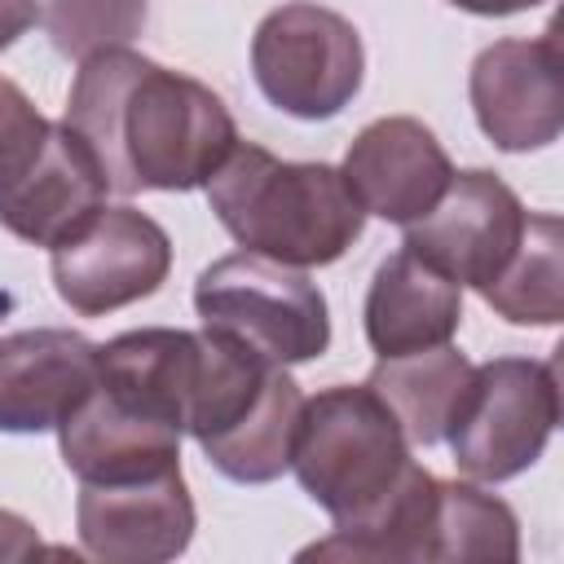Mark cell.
Instances as JSON below:
<instances>
[{"label":"cell","instance_id":"cell-1","mask_svg":"<svg viewBox=\"0 0 564 564\" xmlns=\"http://www.w3.org/2000/svg\"><path fill=\"white\" fill-rule=\"evenodd\" d=\"M66 123L88 141L115 194L198 189L238 145L229 106L203 79L132 48L79 62Z\"/></svg>","mask_w":564,"mask_h":564},{"label":"cell","instance_id":"cell-2","mask_svg":"<svg viewBox=\"0 0 564 564\" xmlns=\"http://www.w3.org/2000/svg\"><path fill=\"white\" fill-rule=\"evenodd\" d=\"M203 189L242 251L291 269L335 264L366 229V212L339 167L291 163L256 141H238Z\"/></svg>","mask_w":564,"mask_h":564},{"label":"cell","instance_id":"cell-3","mask_svg":"<svg viewBox=\"0 0 564 564\" xmlns=\"http://www.w3.org/2000/svg\"><path fill=\"white\" fill-rule=\"evenodd\" d=\"M410 463V441L370 383H335L304 397L291 471L335 529L361 524Z\"/></svg>","mask_w":564,"mask_h":564},{"label":"cell","instance_id":"cell-4","mask_svg":"<svg viewBox=\"0 0 564 564\" xmlns=\"http://www.w3.org/2000/svg\"><path fill=\"white\" fill-rule=\"evenodd\" d=\"M194 308L207 330L247 344L251 352L300 366L330 348V308L304 269L256 251H234L207 264L194 282Z\"/></svg>","mask_w":564,"mask_h":564},{"label":"cell","instance_id":"cell-5","mask_svg":"<svg viewBox=\"0 0 564 564\" xmlns=\"http://www.w3.org/2000/svg\"><path fill=\"white\" fill-rule=\"evenodd\" d=\"M560 423V383L551 361L494 357L471 366L463 405L445 432L463 476L498 485L529 471Z\"/></svg>","mask_w":564,"mask_h":564},{"label":"cell","instance_id":"cell-6","mask_svg":"<svg viewBox=\"0 0 564 564\" xmlns=\"http://www.w3.org/2000/svg\"><path fill=\"white\" fill-rule=\"evenodd\" d=\"M251 70L260 93L291 119H335L361 88L366 48L357 26L313 0L278 4L251 35Z\"/></svg>","mask_w":564,"mask_h":564},{"label":"cell","instance_id":"cell-7","mask_svg":"<svg viewBox=\"0 0 564 564\" xmlns=\"http://www.w3.org/2000/svg\"><path fill=\"white\" fill-rule=\"evenodd\" d=\"M167 229L128 203L101 207L84 229L53 247L57 300L79 317H101L154 295L167 282Z\"/></svg>","mask_w":564,"mask_h":564},{"label":"cell","instance_id":"cell-8","mask_svg":"<svg viewBox=\"0 0 564 564\" xmlns=\"http://www.w3.org/2000/svg\"><path fill=\"white\" fill-rule=\"evenodd\" d=\"M524 203L516 198V189L485 172H454L449 189L441 194V203L419 216L414 225H405V251H414L419 260H427L436 273H445L458 286H489L502 264L511 260L520 234H524Z\"/></svg>","mask_w":564,"mask_h":564},{"label":"cell","instance_id":"cell-9","mask_svg":"<svg viewBox=\"0 0 564 564\" xmlns=\"http://www.w3.org/2000/svg\"><path fill=\"white\" fill-rule=\"evenodd\" d=\"M471 110L480 132L507 150L529 154L560 137L564 128V84L555 35L538 40H494L471 62Z\"/></svg>","mask_w":564,"mask_h":564},{"label":"cell","instance_id":"cell-10","mask_svg":"<svg viewBox=\"0 0 564 564\" xmlns=\"http://www.w3.org/2000/svg\"><path fill=\"white\" fill-rule=\"evenodd\" d=\"M75 524H79V546L93 560L163 564L189 546L198 511L176 467L150 480L84 485L75 502Z\"/></svg>","mask_w":564,"mask_h":564},{"label":"cell","instance_id":"cell-11","mask_svg":"<svg viewBox=\"0 0 564 564\" xmlns=\"http://www.w3.org/2000/svg\"><path fill=\"white\" fill-rule=\"evenodd\" d=\"M106 172L88 141L62 119L48 123L40 150L0 185V225L31 242L57 247L106 207Z\"/></svg>","mask_w":564,"mask_h":564},{"label":"cell","instance_id":"cell-12","mask_svg":"<svg viewBox=\"0 0 564 564\" xmlns=\"http://www.w3.org/2000/svg\"><path fill=\"white\" fill-rule=\"evenodd\" d=\"M339 172L357 194L361 212L392 225H414L419 216H427L454 181L445 145L423 119L410 115L366 123L352 137Z\"/></svg>","mask_w":564,"mask_h":564},{"label":"cell","instance_id":"cell-13","mask_svg":"<svg viewBox=\"0 0 564 564\" xmlns=\"http://www.w3.org/2000/svg\"><path fill=\"white\" fill-rule=\"evenodd\" d=\"M97 344L66 326L13 330L0 339V432H57L93 392Z\"/></svg>","mask_w":564,"mask_h":564},{"label":"cell","instance_id":"cell-14","mask_svg":"<svg viewBox=\"0 0 564 564\" xmlns=\"http://www.w3.org/2000/svg\"><path fill=\"white\" fill-rule=\"evenodd\" d=\"M181 427L150 419L93 383V392L57 423L62 463L79 485L150 480L181 467Z\"/></svg>","mask_w":564,"mask_h":564},{"label":"cell","instance_id":"cell-15","mask_svg":"<svg viewBox=\"0 0 564 564\" xmlns=\"http://www.w3.org/2000/svg\"><path fill=\"white\" fill-rule=\"evenodd\" d=\"M361 317H366V339L379 357L423 352L458 335L463 286L401 247L375 269Z\"/></svg>","mask_w":564,"mask_h":564},{"label":"cell","instance_id":"cell-16","mask_svg":"<svg viewBox=\"0 0 564 564\" xmlns=\"http://www.w3.org/2000/svg\"><path fill=\"white\" fill-rule=\"evenodd\" d=\"M198 361H203V330H172V326L123 330L97 344V388L185 432Z\"/></svg>","mask_w":564,"mask_h":564},{"label":"cell","instance_id":"cell-17","mask_svg":"<svg viewBox=\"0 0 564 564\" xmlns=\"http://www.w3.org/2000/svg\"><path fill=\"white\" fill-rule=\"evenodd\" d=\"M436 498L441 480L410 463L397 489L348 529H330V538L300 551V560H370V564H423L432 560L436 533Z\"/></svg>","mask_w":564,"mask_h":564},{"label":"cell","instance_id":"cell-18","mask_svg":"<svg viewBox=\"0 0 564 564\" xmlns=\"http://www.w3.org/2000/svg\"><path fill=\"white\" fill-rule=\"evenodd\" d=\"M366 383L397 414L410 445H436L445 441L463 405V392L471 383V361L454 344H436L405 357H379Z\"/></svg>","mask_w":564,"mask_h":564},{"label":"cell","instance_id":"cell-19","mask_svg":"<svg viewBox=\"0 0 564 564\" xmlns=\"http://www.w3.org/2000/svg\"><path fill=\"white\" fill-rule=\"evenodd\" d=\"M480 300L511 326H555L564 317V225L560 216L529 212L511 260L489 286H480Z\"/></svg>","mask_w":564,"mask_h":564},{"label":"cell","instance_id":"cell-20","mask_svg":"<svg viewBox=\"0 0 564 564\" xmlns=\"http://www.w3.org/2000/svg\"><path fill=\"white\" fill-rule=\"evenodd\" d=\"M300 405H304V392H300V383L282 366L273 375L269 392L260 397V405L238 427H229L216 441H203L198 449L207 454V463L220 476H229L238 485H269V480H278L291 467Z\"/></svg>","mask_w":564,"mask_h":564},{"label":"cell","instance_id":"cell-21","mask_svg":"<svg viewBox=\"0 0 564 564\" xmlns=\"http://www.w3.org/2000/svg\"><path fill=\"white\" fill-rule=\"evenodd\" d=\"M432 560L516 564L520 560V520H516V511L502 498L471 485V480H441Z\"/></svg>","mask_w":564,"mask_h":564},{"label":"cell","instance_id":"cell-22","mask_svg":"<svg viewBox=\"0 0 564 564\" xmlns=\"http://www.w3.org/2000/svg\"><path fill=\"white\" fill-rule=\"evenodd\" d=\"M40 22L62 57L128 48L145 26V0H44Z\"/></svg>","mask_w":564,"mask_h":564},{"label":"cell","instance_id":"cell-23","mask_svg":"<svg viewBox=\"0 0 564 564\" xmlns=\"http://www.w3.org/2000/svg\"><path fill=\"white\" fill-rule=\"evenodd\" d=\"M48 123L53 119H44L35 110V101L13 79L0 75V185L40 150Z\"/></svg>","mask_w":564,"mask_h":564},{"label":"cell","instance_id":"cell-24","mask_svg":"<svg viewBox=\"0 0 564 564\" xmlns=\"http://www.w3.org/2000/svg\"><path fill=\"white\" fill-rule=\"evenodd\" d=\"M31 555H44L35 524L22 520L18 511H0V560H31Z\"/></svg>","mask_w":564,"mask_h":564},{"label":"cell","instance_id":"cell-25","mask_svg":"<svg viewBox=\"0 0 564 564\" xmlns=\"http://www.w3.org/2000/svg\"><path fill=\"white\" fill-rule=\"evenodd\" d=\"M35 22H40L35 0H0V53L9 44H18V35H26Z\"/></svg>","mask_w":564,"mask_h":564},{"label":"cell","instance_id":"cell-26","mask_svg":"<svg viewBox=\"0 0 564 564\" xmlns=\"http://www.w3.org/2000/svg\"><path fill=\"white\" fill-rule=\"evenodd\" d=\"M449 4L463 13H476V18H511V13L538 9L542 0H449Z\"/></svg>","mask_w":564,"mask_h":564}]
</instances>
